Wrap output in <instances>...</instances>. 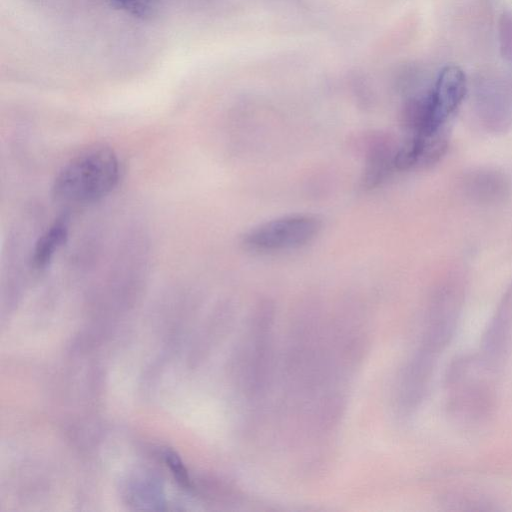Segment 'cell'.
<instances>
[{"label":"cell","instance_id":"obj_1","mask_svg":"<svg viewBox=\"0 0 512 512\" xmlns=\"http://www.w3.org/2000/svg\"><path fill=\"white\" fill-rule=\"evenodd\" d=\"M496 376L478 354H463L455 358L445 376L450 416L469 426L484 422L496 405Z\"/></svg>","mask_w":512,"mask_h":512},{"label":"cell","instance_id":"obj_2","mask_svg":"<svg viewBox=\"0 0 512 512\" xmlns=\"http://www.w3.org/2000/svg\"><path fill=\"white\" fill-rule=\"evenodd\" d=\"M119 161L107 146H95L66 163L56 175L52 190L61 202L88 204L108 195L119 179Z\"/></svg>","mask_w":512,"mask_h":512},{"label":"cell","instance_id":"obj_3","mask_svg":"<svg viewBox=\"0 0 512 512\" xmlns=\"http://www.w3.org/2000/svg\"><path fill=\"white\" fill-rule=\"evenodd\" d=\"M467 93V79L457 65H446L432 86L422 93V137L447 132V125L460 108Z\"/></svg>","mask_w":512,"mask_h":512},{"label":"cell","instance_id":"obj_4","mask_svg":"<svg viewBox=\"0 0 512 512\" xmlns=\"http://www.w3.org/2000/svg\"><path fill=\"white\" fill-rule=\"evenodd\" d=\"M321 229L314 215L292 214L262 223L241 240L243 247L258 253L279 252L301 247L312 241Z\"/></svg>","mask_w":512,"mask_h":512},{"label":"cell","instance_id":"obj_5","mask_svg":"<svg viewBox=\"0 0 512 512\" xmlns=\"http://www.w3.org/2000/svg\"><path fill=\"white\" fill-rule=\"evenodd\" d=\"M461 309L458 286L448 284L439 289L428 307L417 348L439 359L455 335Z\"/></svg>","mask_w":512,"mask_h":512},{"label":"cell","instance_id":"obj_6","mask_svg":"<svg viewBox=\"0 0 512 512\" xmlns=\"http://www.w3.org/2000/svg\"><path fill=\"white\" fill-rule=\"evenodd\" d=\"M512 347V289L503 297L485 328L479 357L497 374L505 365Z\"/></svg>","mask_w":512,"mask_h":512},{"label":"cell","instance_id":"obj_7","mask_svg":"<svg viewBox=\"0 0 512 512\" xmlns=\"http://www.w3.org/2000/svg\"><path fill=\"white\" fill-rule=\"evenodd\" d=\"M397 149L386 137L380 136L370 141L363 177L365 187L379 185L396 168Z\"/></svg>","mask_w":512,"mask_h":512},{"label":"cell","instance_id":"obj_8","mask_svg":"<svg viewBox=\"0 0 512 512\" xmlns=\"http://www.w3.org/2000/svg\"><path fill=\"white\" fill-rule=\"evenodd\" d=\"M68 238L66 218L57 219L35 243L31 263L36 269L45 268Z\"/></svg>","mask_w":512,"mask_h":512},{"label":"cell","instance_id":"obj_9","mask_svg":"<svg viewBox=\"0 0 512 512\" xmlns=\"http://www.w3.org/2000/svg\"><path fill=\"white\" fill-rule=\"evenodd\" d=\"M464 183L470 196L485 202L497 201L503 198L508 189L504 176L491 170L472 172L467 176Z\"/></svg>","mask_w":512,"mask_h":512},{"label":"cell","instance_id":"obj_10","mask_svg":"<svg viewBox=\"0 0 512 512\" xmlns=\"http://www.w3.org/2000/svg\"><path fill=\"white\" fill-rule=\"evenodd\" d=\"M489 501L481 496H475L471 493H456L451 496H446L444 505L451 510H464V511H476V510H491L488 506Z\"/></svg>","mask_w":512,"mask_h":512},{"label":"cell","instance_id":"obj_11","mask_svg":"<svg viewBox=\"0 0 512 512\" xmlns=\"http://www.w3.org/2000/svg\"><path fill=\"white\" fill-rule=\"evenodd\" d=\"M113 3L128 12L129 14L141 18H147L155 14L157 10V0H112Z\"/></svg>","mask_w":512,"mask_h":512},{"label":"cell","instance_id":"obj_12","mask_svg":"<svg viewBox=\"0 0 512 512\" xmlns=\"http://www.w3.org/2000/svg\"><path fill=\"white\" fill-rule=\"evenodd\" d=\"M166 465L171 470L175 480L183 489H192V483L189 478L188 472L182 463L181 459L173 452L167 451L164 454Z\"/></svg>","mask_w":512,"mask_h":512}]
</instances>
